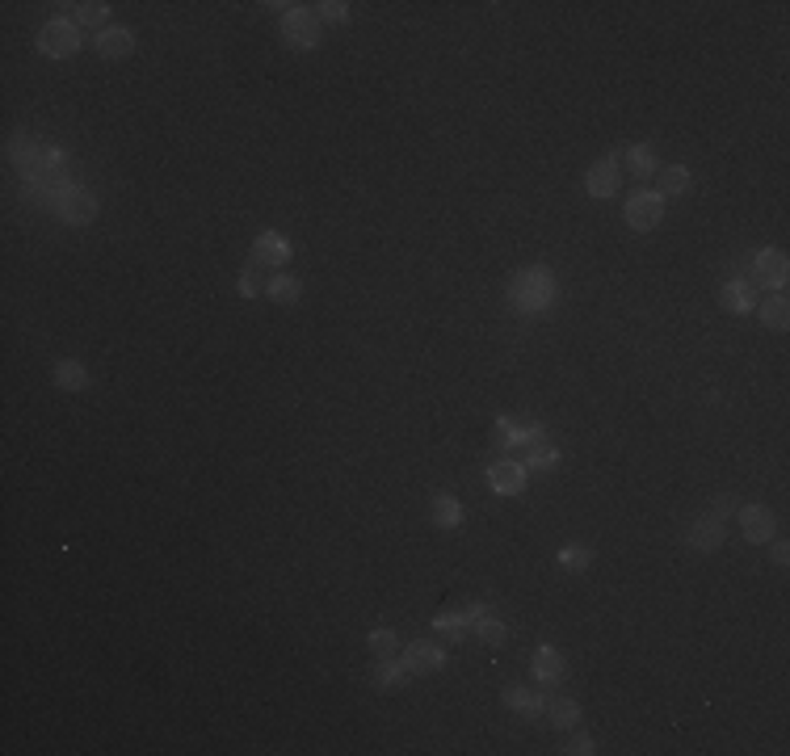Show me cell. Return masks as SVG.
<instances>
[{"label":"cell","instance_id":"obj_1","mask_svg":"<svg viewBox=\"0 0 790 756\" xmlns=\"http://www.w3.org/2000/svg\"><path fill=\"white\" fill-rule=\"evenodd\" d=\"M555 294H560V286H555V273H551L547 265L517 269L509 281V303L517 307L522 316H538L543 307L555 303Z\"/></svg>","mask_w":790,"mask_h":756},{"label":"cell","instance_id":"obj_2","mask_svg":"<svg viewBox=\"0 0 790 756\" xmlns=\"http://www.w3.org/2000/svg\"><path fill=\"white\" fill-rule=\"evenodd\" d=\"M492 441H497L500 450H534V446H547V429L543 425H513L509 416H500L497 425H492Z\"/></svg>","mask_w":790,"mask_h":756},{"label":"cell","instance_id":"obj_3","mask_svg":"<svg viewBox=\"0 0 790 756\" xmlns=\"http://www.w3.org/2000/svg\"><path fill=\"white\" fill-rule=\"evenodd\" d=\"M282 38L299 51H311L320 42V17L311 9H303V5H291L282 13Z\"/></svg>","mask_w":790,"mask_h":756},{"label":"cell","instance_id":"obj_4","mask_svg":"<svg viewBox=\"0 0 790 756\" xmlns=\"http://www.w3.org/2000/svg\"><path fill=\"white\" fill-rule=\"evenodd\" d=\"M38 51L51 55V60H68V55H76V51H80V25L63 22V17L47 22L42 25V34H38Z\"/></svg>","mask_w":790,"mask_h":756},{"label":"cell","instance_id":"obj_5","mask_svg":"<svg viewBox=\"0 0 790 756\" xmlns=\"http://www.w3.org/2000/svg\"><path fill=\"white\" fill-rule=\"evenodd\" d=\"M665 219V198L656 189H639V194L627 202V227L631 232H652Z\"/></svg>","mask_w":790,"mask_h":756},{"label":"cell","instance_id":"obj_6","mask_svg":"<svg viewBox=\"0 0 790 756\" xmlns=\"http://www.w3.org/2000/svg\"><path fill=\"white\" fill-rule=\"evenodd\" d=\"M790 278V261L782 248H761V253H753V281L761 286V290H782Z\"/></svg>","mask_w":790,"mask_h":756},{"label":"cell","instance_id":"obj_7","mask_svg":"<svg viewBox=\"0 0 790 756\" xmlns=\"http://www.w3.org/2000/svg\"><path fill=\"white\" fill-rule=\"evenodd\" d=\"M622 185V152H609V156H601L589 169V177H584V189L593 198H614Z\"/></svg>","mask_w":790,"mask_h":756},{"label":"cell","instance_id":"obj_8","mask_svg":"<svg viewBox=\"0 0 790 756\" xmlns=\"http://www.w3.org/2000/svg\"><path fill=\"white\" fill-rule=\"evenodd\" d=\"M55 215H60L63 223H72V227H85V223L98 219V194H93V189H85V185H72V189L60 198Z\"/></svg>","mask_w":790,"mask_h":756},{"label":"cell","instance_id":"obj_9","mask_svg":"<svg viewBox=\"0 0 790 756\" xmlns=\"http://www.w3.org/2000/svg\"><path fill=\"white\" fill-rule=\"evenodd\" d=\"M761 299H766V294H761V286H757L753 278H728L723 281V290H719V303H723V311H731V316L757 311Z\"/></svg>","mask_w":790,"mask_h":756},{"label":"cell","instance_id":"obj_10","mask_svg":"<svg viewBox=\"0 0 790 756\" xmlns=\"http://www.w3.org/2000/svg\"><path fill=\"white\" fill-rule=\"evenodd\" d=\"M525 479H530V471H525L522 463H509V458L488 466V488L497 492V496H522Z\"/></svg>","mask_w":790,"mask_h":756},{"label":"cell","instance_id":"obj_11","mask_svg":"<svg viewBox=\"0 0 790 756\" xmlns=\"http://www.w3.org/2000/svg\"><path fill=\"white\" fill-rule=\"evenodd\" d=\"M291 240L282 232H261L256 235V244H253V261L256 265H286L291 261Z\"/></svg>","mask_w":790,"mask_h":756},{"label":"cell","instance_id":"obj_12","mask_svg":"<svg viewBox=\"0 0 790 756\" xmlns=\"http://www.w3.org/2000/svg\"><path fill=\"white\" fill-rule=\"evenodd\" d=\"M404 664H408V672H438L441 664H446V651H441L438 643H425V639H421V643H408L404 647Z\"/></svg>","mask_w":790,"mask_h":756},{"label":"cell","instance_id":"obj_13","mask_svg":"<svg viewBox=\"0 0 790 756\" xmlns=\"http://www.w3.org/2000/svg\"><path fill=\"white\" fill-rule=\"evenodd\" d=\"M740 530L748 542H769L774 538V512L761 504H744L740 509Z\"/></svg>","mask_w":790,"mask_h":756},{"label":"cell","instance_id":"obj_14","mask_svg":"<svg viewBox=\"0 0 790 756\" xmlns=\"http://www.w3.org/2000/svg\"><path fill=\"white\" fill-rule=\"evenodd\" d=\"M530 668H534V681H543V685H555V681H563V672H568V664H563V656L555 651L551 643H543V647H534V659H530Z\"/></svg>","mask_w":790,"mask_h":756},{"label":"cell","instance_id":"obj_15","mask_svg":"<svg viewBox=\"0 0 790 756\" xmlns=\"http://www.w3.org/2000/svg\"><path fill=\"white\" fill-rule=\"evenodd\" d=\"M690 547L702 550V555H711L715 547H723V517H715V512H706V517H698L690 530Z\"/></svg>","mask_w":790,"mask_h":756},{"label":"cell","instance_id":"obj_16","mask_svg":"<svg viewBox=\"0 0 790 756\" xmlns=\"http://www.w3.org/2000/svg\"><path fill=\"white\" fill-rule=\"evenodd\" d=\"M5 156H9V164H17V169H22V177H25V172L38 164V156H42V143H38L34 134L17 131L9 139V147H5Z\"/></svg>","mask_w":790,"mask_h":756},{"label":"cell","instance_id":"obj_17","mask_svg":"<svg viewBox=\"0 0 790 756\" xmlns=\"http://www.w3.org/2000/svg\"><path fill=\"white\" fill-rule=\"evenodd\" d=\"M505 706L525 715V719H538V715L547 710V697L534 694V689H525V685H509V689H505Z\"/></svg>","mask_w":790,"mask_h":756},{"label":"cell","instance_id":"obj_18","mask_svg":"<svg viewBox=\"0 0 790 756\" xmlns=\"http://www.w3.org/2000/svg\"><path fill=\"white\" fill-rule=\"evenodd\" d=\"M429 521L441 525V530H459V525H462V504L454 501L451 492H438V496H429Z\"/></svg>","mask_w":790,"mask_h":756},{"label":"cell","instance_id":"obj_19","mask_svg":"<svg viewBox=\"0 0 790 756\" xmlns=\"http://www.w3.org/2000/svg\"><path fill=\"white\" fill-rule=\"evenodd\" d=\"M622 169H631V177H656L660 172V160L652 152V143H631L622 152Z\"/></svg>","mask_w":790,"mask_h":756},{"label":"cell","instance_id":"obj_20","mask_svg":"<svg viewBox=\"0 0 790 756\" xmlns=\"http://www.w3.org/2000/svg\"><path fill=\"white\" fill-rule=\"evenodd\" d=\"M757 316H761V324H766V328L786 332V324H790V303H786V294L774 290L769 299H761V303H757Z\"/></svg>","mask_w":790,"mask_h":756},{"label":"cell","instance_id":"obj_21","mask_svg":"<svg viewBox=\"0 0 790 756\" xmlns=\"http://www.w3.org/2000/svg\"><path fill=\"white\" fill-rule=\"evenodd\" d=\"M408 677H413V672H408V664H404V659L378 656V664H375V685H378V689H400Z\"/></svg>","mask_w":790,"mask_h":756},{"label":"cell","instance_id":"obj_22","mask_svg":"<svg viewBox=\"0 0 790 756\" xmlns=\"http://www.w3.org/2000/svg\"><path fill=\"white\" fill-rule=\"evenodd\" d=\"M265 294L274 299V303L291 307V303H299V299H303V281L294 278V273H274V278H269V286H265Z\"/></svg>","mask_w":790,"mask_h":756},{"label":"cell","instance_id":"obj_23","mask_svg":"<svg viewBox=\"0 0 790 756\" xmlns=\"http://www.w3.org/2000/svg\"><path fill=\"white\" fill-rule=\"evenodd\" d=\"M98 51L106 60H126L135 51V34L131 30H101L98 34Z\"/></svg>","mask_w":790,"mask_h":756},{"label":"cell","instance_id":"obj_24","mask_svg":"<svg viewBox=\"0 0 790 756\" xmlns=\"http://www.w3.org/2000/svg\"><path fill=\"white\" fill-rule=\"evenodd\" d=\"M55 387H63V391L88 387V366H85V362H76V357H63V362H55Z\"/></svg>","mask_w":790,"mask_h":756},{"label":"cell","instance_id":"obj_25","mask_svg":"<svg viewBox=\"0 0 790 756\" xmlns=\"http://www.w3.org/2000/svg\"><path fill=\"white\" fill-rule=\"evenodd\" d=\"M471 631L479 634V643H488V647H500V643H505V634H509V631H505V622H500V618H497L492 610H488V605H484L479 613H475Z\"/></svg>","mask_w":790,"mask_h":756},{"label":"cell","instance_id":"obj_26","mask_svg":"<svg viewBox=\"0 0 790 756\" xmlns=\"http://www.w3.org/2000/svg\"><path fill=\"white\" fill-rule=\"evenodd\" d=\"M547 710H551V723H555L560 732H572V727L581 723V706H576L572 697H547Z\"/></svg>","mask_w":790,"mask_h":756},{"label":"cell","instance_id":"obj_27","mask_svg":"<svg viewBox=\"0 0 790 756\" xmlns=\"http://www.w3.org/2000/svg\"><path fill=\"white\" fill-rule=\"evenodd\" d=\"M690 185H693L690 169H685V164H673V169H665V177H660L656 194L660 198H677V194H690Z\"/></svg>","mask_w":790,"mask_h":756},{"label":"cell","instance_id":"obj_28","mask_svg":"<svg viewBox=\"0 0 790 756\" xmlns=\"http://www.w3.org/2000/svg\"><path fill=\"white\" fill-rule=\"evenodd\" d=\"M72 9H76V25H88V30H101L110 22V5H101V0H85V5H72Z\"/></svg>","mask_w":790,"mask_h":756},{"label":"cell","instance_id":"obj_29","mask_svg":"<svg viewBox=\"0 0 790 756\" xmlns=\"http://www.w3.org/2000/svg\"><path fill=\"white\" fill-rule=\"evenodd\" d=\"M433 631L446 639V643H462V634H467V622H462V613L459 610H446L433 618Z\"/></svg>","mask_w":790,"mask_h":756},{"label":"cell","instance_id":"obj_30","mask_svg":"<svg viewBox=\"0 0 790 756\" xmlns=\"http://www.w3.org/2000/svg\"><path fill=\"white\" fill-rule=\"evenodd\" d=\"M560 463V450L555 446H534V450H525V471L534 475V471H551V466Z\"/></svg>","mask_w":790,"mask_h":756},{"label":"cell","instance_id":"obj_31","mask_svg":"<svg viewBox=\"0 0 790 756\" xmlns=\"http://www.w3.org/2000/svg\"><path fill=\"white\" fill-rule=\"evenodd\" d=\"M265 286H269V278H261V265H256V261H248V265H244V273H240V294H244V299H256V294H265Z\"/></svg>","mask_w":790,"mask_h":756},{"label":"cell","instance_id":"obj_32","mask_svg":"<svg viewBox=\"0 0 790 756\" xmlns=\"http://www.w3.org/2000/svg\"><path fill=\"white\" fill-rule=\"evenodd\" d=\"M589 563H593V550L589 547H576V542H572V547L560 550V567H568V572H584Z\"/></svg>","mask_w":790,"mask_h":756},{"label":"cell","instance_id":"obj_33","mask_svg":"<svg viewBox=\"0 0 790 756\" xmlns=\"http://www.w3.org/2000/svg\"><path fill=\"white\" fill-rule=\"evenodd\" d=\"M366 643L375 647V656H395V651H404L400 639H395V631H387V626L370 631V639H366Z\"/></svg>","mask_w":790,"mask_h":756},{"label":"cell","instance_id":"obj_34","mask_svg":"<svg viewBox=\"0 0 790 756\" xmlns=\"http://www.w3.org/2000/svg\"><path fill=\"white\" fill-rule=\"evenodd\" d=\"M316 17L320 22H332V25H340L345 22V17H349V5H345V0H324V5H316Z\"/></svg>","mask_w":790,"mask_h":756},{"label":"cell","instance_id":"obj_35","mask_svg":"<svg viewBox=\"0 0 790 756\" xmlns=\"http://www.w3.org/2000/svg\"><path fill=\"white\" fill-rule=\"evenodd\" d=\"M563 752H572V756H589V752H597V748H593V740H589V735H572V744L563 748Z\"/></svg>","mask_w":790,"mask_h":756},{"label":"cell","instance_id":"obj_36","mask_svg":"<svg viewBox=\"0 0 790 756\" xmlns=\"http://www.w3.org/2000/svg\"><path fill=\"white\" fill-rule=\"evenodd\" d=\"M769 547H774V563H786V559H790L786 538H769Z\"/></svg>","mask_w":790,"mask_h":756}]
</instances>
